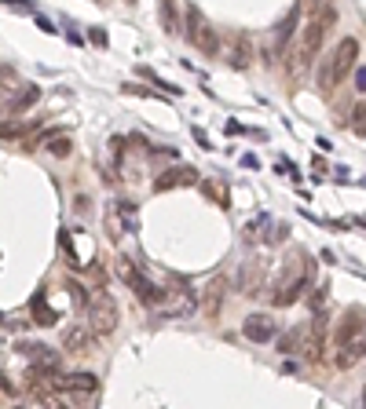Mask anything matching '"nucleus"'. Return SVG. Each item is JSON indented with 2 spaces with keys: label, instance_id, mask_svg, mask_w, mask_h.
I'll use <instances>...</instances> for the list:
<instances>
[{
  "label": "nucleus",
  "instance_id": "dca6fc26",
  "mask_svg": "<svg viewBox=\"0 0 366 409\" xmlns=\"http://www.w3.org/2000/svg\"><path fill=\"white\" fill-rule=\"evenodd\" d=\"M363 351H366L363 343H352V347H337V354H333V366H337V369H352V366L359 362Z\"/></svg>",
  "mask_w": 366,
  "mask_h": 409
},
{
  "label": "nucleus",
  "instance_id": "f257e3e1",
  "mask_svg": "<svg viewBox=\"0 0 366 409\" xmlns=\"http://www.w3.org/2000/svg\"><path fill=\"white\" fill-rule=\"evenodd\" d=\"M286 267H290V271H286V282L275 289V296H272L279 307L297 303V300H300V292H304V289L311 285V278H315V264H311V256H308V252H293Z\"/></svg>",
  "mask_w": 366,
  "mask_h": 409
},
{
  "label": "nucleus",
  "instance_id": "6ab92c4d",
  "mask_svg": "<svg viewBox=\"0 0 366 409\" xmlns=\"http://www.w3.org/2000/svg\"><path fill=\"white\" fill-rule=\"evenodd\" d=\"M220 307H224V282H213L209 285V300H205V315H220Z\"/></svg>",
  "mask_w": 366,
  "mask_h": 409
},
{
  "label": "nucleus",
  "instance_id": "4468645a",
  "mask_svg": "<svg viewBox=\"0 0 366 409\" xmlns=\"http://www.w3.org/2000/svg\"><path fill=\"white\" fill-rule=\"evenodd\" d=\"M297 22H300V8H290V11H286V19L275 26V44H279V52H282L286 44H290V37H293Z\"/></svg>",
  "mask_w": 366,
  "mask_h": 409
},
{
  "label": "nucleus",
  "instance_id": "aec40b11",
  "mask_svg": "<svg viewBox=\"0 0 366 409\" xmlns=\"http://www.w3.org/2000/svg\"><path fill=\"white\" fill-rule=\"evenodd\" d=\"M352 121H356V132L366 136V103H359V106L352 110Z\"/></svg>",
  "mask_w": 366,
  "mask_h": 409
},
{
  "label": "nucleus",
  "instance_id": "9d476101",
  "mask_svg": "<svg viewBox=\"0 0 366 409\" xmlns=\"http://www.w3.org/2000/svg\"><path fill=\"white\" fill-rule=\"evenodd\" d=\"M198 179V172L190 168V165H176V168H169V172H162L154 179V190L162 194V190H176V187H190Z\"/></svg>",
  "mask_w": 366,
  "mask_h": 409
},
{
  "label": "nucleus",
  "instance_id": "1a4fd4ad",
  "mask_svg": "<svg viewBox=\"0 0 366 409\" xmlns=\"http://www.w3.org/2000/svg\"><path fill=\"white\" fill-rule=\"evenodd\" d=\"M95 333L92 325H73V329H66L62 333V347L66 351H73V354H92L95 351Z\"/></svg>",
  "mask_w": 366,
  "mask_h": 409
},
{
  "label": "nucleus",
  "instance_id": "4be33fe9",
  "mask_svg": "<svg viewBox=\"0 0 366 409\" xmlns=\"http://www.w3.org/2000/svg\"><path fill=\"white\" fill-rule=\"evenodd\" d=\"M88 34H92V44H106V34H103V29H88Z\"/></svg>",
  "mask_w": 366,
  "mask_h": 409
},
{
  "label": "nucleus",
  "instance_id": "0eeeda50",
  "mask_svg": "<svg viewBox=\"0 0 366 409\" xmlns=\"http://www.w3.org/2000/svg\"><path fill=\"white\" fill-rule=\"evenodd\" d=\"M275 333H279V325H275L272 315H249V318L242 322V336L253 340V343H272Z\"/></svg>",
  "mask_w": 366,
  "mask_h": 409
},
{
  "label": "nucleus",
  "instance_id": "cd10ccee",
  "mask_svg": "<svg viewBox=\"0 0 366 409\" xmlns=\"http://www.w3.org/2000/svg\"><path fill=\"white\" fill-rule=\"evenodd\" d=\"M129 4H136V0H129Z\"/></svg>",
  "mask_w": 366,
  "mask_h": 409
},
{
  "label": "nucleus",
  "instance_id": "f03ea898",
  "mask_svg": "<svg viewBox=\"0 0 366 409\" xmlns=\"http://www.w3.org/2000/svg\"><path fill=\"white\" fill-rule=\"evenodd\" d=\"M118 322H121V310H118L114 296H110V292H95L88 300V325L99 336H110L118 329Z\"/></svg>",
  "mask_w": 366,
  "mask_h": 409
},
{
  "label": "nucleus",
  "instance_id": "9b49d317",
  "mask_svg": "<svg viewBox=\"0 0 366 409\" xmlns=\"http://www.w3.org/2000/svg\"><path fill=\"white\" fill-rule=\"evenodd\" d=\"M62 391H77V395H92L95 387H99V380H95L92 373H70V376H59V384Z\"/></svg>",
  "mask_w": 366,
  "mask_h": 409
},
{
  "label": "nucleus",
  "instance_id": "f3484780",
  "mask_svg": "<svg viewBox=\"0 0 366 409\" xmlns=\"http://www.w3.org/2000/svg\"><path fill=\"white\" fill-rule=\"evenodd\" d=\"M319 92H333V85H337V73H333V55H326L323 62H319Z\"/></svg>",
  "mask_w": 366,
  "mask_h": 409
},
{
  "label": "nucleus",
  "instance_id": "7ed1b4c3",
  "mask_svg": "<svg viewBox=\"0 0 366 409\" xmlns=\"http://www.w3.org/2000/svg\"><path fill=\"white\" fill-rule=\"evenodd\" d=\"M187 37H190V44H195L202 55H216V52H220V34H216V26L205 19L198 8L187 11Z\"/></svg>",
  "mask_w": 366,
  "mask_h": 409
},
{
  "label": "nucleus",
  "instance_id": "393cba45",
  "mask_svg": "<svg viewBox=\"0 0 366 409\" xmlns=\"http://www.w3.org/2000/svg\"><path fill=\"white\" fill-rule=\"evenodd\" d=\"M311 4H330V0H311Z\"/></svg>",
  "mask_w": 366,
  "mask_h": 409
},
{
  "label": "nucleus",
  "instance_id": "423d86ee",
  "mask_svg": "<svg viewBox=\"0 0 366 409\" xmlns=\"http://www.w3.org/2000/svg\"><path fill=\"white\" fill-rule=\"evenodd\" d=\"M366 336V325H363V310L359 307H348L344 318L337 325V336H333V347H352V343H363Z\"/></svg>",
  "mask_w": 366,
  "mask_h": 409
},
{
  "label": "nucleus",
  "instance_id": "39448f33",
  "mask_svg": "<svg viewBox=\"0 0 366 409\" xmlns=\"http://www.w3.org/2000/svg\"><path fill=\"white\" fill-rule=\"evenodd\" d=\"M118 274H121V282H125V285L139 292V300H147V303H157V300H162L157 285H154V282H147V278H143V274L136 271L132 259H125V256H121V259H118Z\"/></svg>",
  "mask_w": 366,
  "mask_h": 409
},
{
  "label": "nucleus",
  "instance_id": "a211bd4d",
  "mask_svg": "<svg viewBox=\"0 0 366 409\" xmlns=\"http://www.w3.org/2000/svg\"><path fill=\"white\" fill-rule=\"evenodd\" d=\"M37 99H41V92H37L34 85H26V88H22V95H19V99H15V103L8 106V113H22V110H29V106H34Z\"/></svg>",
  "mask_w": 366,
  "mask_h": 409
},
{
  "label": "nucleus",
  "instance_id": "20e7f679",
  "mask_svg": "<svg viewBox=\"0 0 366 409\" xmlns=\"http://www.w3.org/2000/svg\"><path fill=\"white\" fill-rule=\"evenodd\" d=\"M326 340H330V315L319 307V310H315V318L308 322V340H304V358H308V362H323Z\"/></svg>",
  "mask_w": 366,
  "mask_h": 409
},
{
  "label": "nucleus",
  "instance_id": "5701e85b",
  "mask_svg": "<svg viewBox=\"0 0 366 409\" xmlns=\"http://www.w3.org/2000/svg\"><path fill=\"white\" fill-rule=\"evenodd\" d=\"M326 296H330V289H326V285H323V289H319V292H315V307H323V300H326Z\"/></svg>",
  "mask_w": 366,
  "mask_h": 409
},
{
  "label": "nucleus",
  "instance_id": "bb28decb",
  "mask_svg": "<svg viewBox=\"0 0 366 409\" xmlns=\"http://www.w3.org/2000/svg\"><path fill=\"white\" fill-rule=\"evenodd\" d=\"M363 347H366V336H363Z\"/></svg>",
  "mask_w": 366,
  "mask_h": 409
},
{
  "label": "nucleus",
  "instance_id": "b1692460",
  "mask_svg": "<svg viewBox=\"0 0 366 409\" xmlns=\"http://www.w3.org/2000/svg\"><path fill=\"white\" fill-rule=\"evenodd\" d=\"M356 85H359V92H366V66L356 73Z\"/></svg>",
  "mask_w": 366,
  "mask_h": 409
},
{
  "label": "nucleus",
  "instance_id": "412c9836",
  "mask_svg": "<svg viewBox=\"0 0 366 409\" xmlns=\"http://www.w3.org/2000/svg\"><path fill=\"white\" fill-rule=\"evenodd\" d=\"M48 154L66 157V154H70V139H52V143H48Z\"/></svg>",
  "mask_w": 366,
  "mask_h": 409
},
{
  "label": "nucleus",
  "instance_id": "f8f14e48",
  "mask_svg": "<svg viewBox=\"0 0 366 409\" xmlns=\"http://www.w3.org/2000/svg\"><path fill=\"white\" fill-rule=\"evenodd\" d=\"M227 62L234 70H246L249 62H253V44L238 34V37H231V52H227Z\"/></svg>",
  "mask_w": 366,
  "mask_h": 409
},
{
  "label": "nucleus",
  "instance_id": "2eb2a0df",
  "mask_svg": "<svg viewBox=\"0 0 366 409\" xmlns=\"http://www.w3.org/2000/svg\"><path fill=\"white\" fill-rule=\"evenodd\" d=\"M162 22H165V34L180 37L183 26H180V4L176 0H162Z\"/></svg>",
  "mask_w": 366,
  "mask_h": 409
},
{
  "label": "nucleus",
  "instance_id": "ddd939ff",
  "mask_svg": "<svg viewBox=\"0 0 366 409\" xmlns=\"http://www.w3.org/2000/svg\"><path fill=\"white\" fill-rule=\"evenodd\" d=\"M304 340H308V325H293L279 340V354H304Z\"/></svg>",
  "mask_w": 366,
  "mask_h": 409
},
{
  "label": "nucleus",
  "instance_id": "6e6552de",
  "mask_svg": "<svg viewBox=\"0 0 366 409\" xmlns=\"http://www.w3.org/2000/svg\"><path fill=\"white\" fill-rule=\"evenodd\" d=\"M333 73H337V80H344L348 73L356 70V59H359V41L356 37H344L337 48H333Z\"/></svg>",
  "mask_w": 366,
  "mask_h": 409
},
{
  "label": "nucleus",
  "instance_id": "a878e982",
  "mask_svg": "<svg viewBox=\"0 0 366 409\" xmlns=\"http://www.w3.org/2000/svg\"><path fill=\"white\" fill-rule=\"evenodd\" d=\"M363 402H366V391H363Z\"/></svg>",
  "mask_w": 366,
  "mask_h": 409
}]
</instances>
